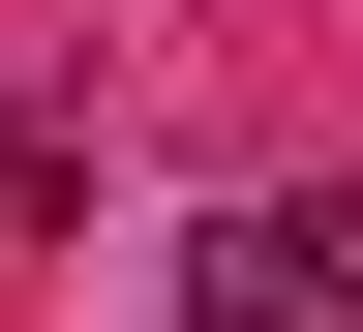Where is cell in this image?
<instances>
[{"label":"cell","instance_id":"1","mask_svg":"<svg viewBox=\"0 0 363 332\" xmlns=\"http://www.w3.org/2000/svg\"><path fill=\"white\" fill-rule=\"evenodd\" d=\"M363 302V212H212L182 242V332H333Z\"/></svg>","mask_w":363,"mask_h":332}]
</instances>
